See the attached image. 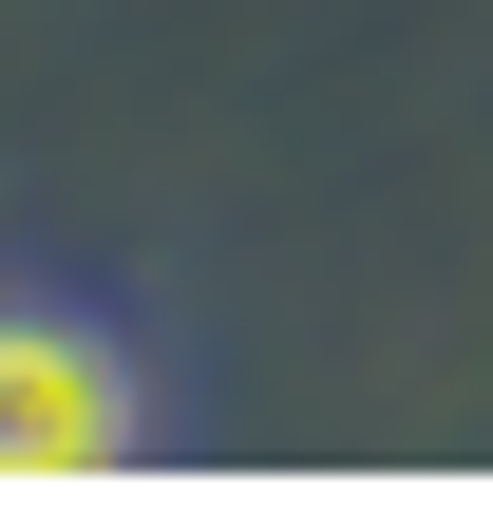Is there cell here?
<instances>
[{"instance_id": "obj_1", "label": "cell", "mask_w": 493, "mask_h": 512, "mask_svg": "<svg viewBox=\"0 0 493 512\" xmlns=\"http://www.w3.org/2000/svg\"><path fill=\"white\" fill-rule=\"evenodd\" d=\"M171 418H152V361L114 304L76 285H0V494H76V475H133Z\"/></svg>"}]
</instances>
